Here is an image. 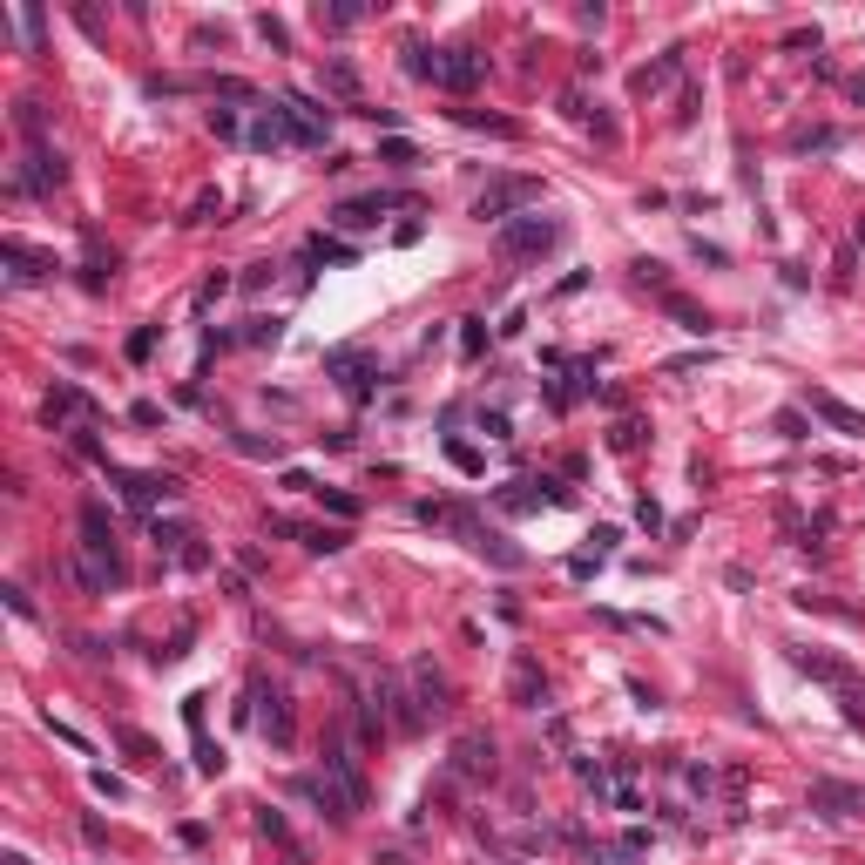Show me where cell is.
Wrapping results in <instances>:
<instances>
[{"instance_id":"obj_4","label":"cell","mask_w":865,"mask_h":865,"mask_svg":"<svg viewBox=\"0 0 865 865\" xmlns=\"http://www.w3.org/2000/svg\"><path fill=\"white\" fill-rule=\"evenodd\" d=\"M284 115H291V142L325 149V136H332V109H318L311 95H284Z\"/></svg>"},{"instance_id":"obj_8","label":"cell","mask_w":865,"mask_h":865,"mask_svg":"<svg viewBox=\"0 0 865 865\" xmlns=\"http://www.w3.org/2000/svg\"><path fill=\"white\" fill-rule=\"evenodd\" d=\"M115 487H122L129 507H163L176 494V480H163V474H115Z\"/></svg>"},{"instance_id":"obj_25","label":"cell","mask_w":865,"mask_h":865,"mask_svg":"<svg viewBox=\"0 0 865 865\" xmlns=\"http://www.w3.org/2000/svg\"><path fill=\"white\" fill-rule=\"evenodd\" d=\"M379 163H392V169H413V163H419V149H413V142H386V149H379Z\"/></svg>"},{"instance_id":"obj_11","label":"cell","mask_w":865,"mask_h":865,"mask_svg":"<svg viewBox=\"0 0 865 865\" xmlns=\"http://www.w3.org/2000/svg\"><path fill=\"white\" fill-rule=\"evenodd\" d=\"M507 690H514V703H521V710H541V703H548V683H541V670H534L528 656H514V670H507Z\"/></svg>"},{"instance_id":"obj_7","label":"cell","mask_w":865,"mask_h":865,"mask_svg":"<svg viewBox=\"0 0 865 865\" xmlns=\"http://www.w3.org/2000/svg\"><path fill=\"white\" fill-rule=\"evenodd\" d=\"M413 703H419V717H447V703H453V690H447V676L433 670V663H413Z\"/></svg>"},{"instance_id":"obj_35","label":"cell","mask_w":865,"mask_h":865,"mask_svg":"<svg viewBox=\"0 0 865 865\" xmlns=\"http://www.w3.org/2000/svg\"><path fill=\"white\" fill-rule=\"evenodd\" d=\"M372 865H406V859H399V852H379V859H372Z\"/></svg>"},{"instance_id":"obj_16","label":"cell","mask_w":865,"mask_h":865,"mask_svg":"<svg viewBox=\"0 0 865 865\" xmlns=\"http://www.w3.org/2000/svg\"><path fill=\"white\" fill-rule=\"evenodd\" d=\"M811 805H825V818H852V811H865V798L825 778V784H811Z\"/></svg>"},{"instance_id":"obj_26","label":"cell","mask_w":865,"mask_h":865,"mask_svg":"<svg viewBox=\"0 0 865 865\" xmlns=\"http://www.w3.org/2000/svg\"><path fill=\"white\" fill-rule=\"evenodd\" d=\"M318 501L332 507L338 521H352V514H359V501H352V494H338V487H318Z\"/></svg>"},{"instance_id":"obj_3","label":"cell","mask_w":865,"mask_h":865,"mask_svg":"<svg viewBox=\"0 0 865 865\" xmlns=\"http://www.w3.org/2000/svg\"><path fill=\"white\" fill-rule=\"evenodd\" d=\"M541 203V183L534 176H514V183H494V190H480L474 217H494V224H514V210H528Z\"/></svg>"},{"instance_id":"obj_5","label":"cell","mask_w":865,"mask_h":865,"mask_svg":"<svg viewBox=\"0 0 865 865\" xmlns=\"http://www.w3.org/2000/svg\"><path fill=\"white\" fill-rule=\"evenodd\" d=\"M453 778H494V737L487 730H467L453 744Z\"/></svg>"},{"instance_id":"obj_1","label":"cell","mask_w":865,"mask_h":865,"mask_svg":"<svg viewBox=\"0 0 865 865\" xmlns=\"http://www.w3.org/2000/svg\"><path fill=\"white\" fill-rule=\"evenodd\" d=\"M325 784H332V798L345 805V818L365 811V771H359V757H352V744H332V751H325Z\"/></svg>"},{"instance_id":"obj_13","label":"cell","mask_w":865,"mask_h":865,"mask_svg":"<svg viewBox=\"0 0 865 865\" xmlns=\"http://www.w3.org/2000/svg\"><path fill=\"white\" fill-rule=\"evenodd\" d=\"M0 257L14 264V278H21V284H28V278H48V271H55V257H48V251H28L21 237H7V244H0Z\"/></svg>"},{"instance_id":"obj_10","label":"cell","mask_w":865,"mask_h":865,"mask_svg":"<svg viewBox=\"0 0 865 865\" xmlns=\"http://www.w3.org/2000/svg\"><path fill=\"white\" fill-rule=\"evenodd\" d=\"M555 501H568V487H555V480H514L501 494V507H514V514L521 507H555Z\"/></svg>"},{"instance_id":"obj_32","label":"cell","mask_w":865,"mask_h":865,"mask_svg":"<svg viewBox=\"0 0 865 865\" xmlns=\"http://www.w3.org/2000/svg\"><path fill=\"white\" fill-rule=\"evenodd\" d=\"M257 825H264V832H271V838H291V825H284V818H278V811H271V805L257 811Z\"/></svg>"},{"instance_id":"obj_19","label":"cell","mask_w":865,"mask_h":865,"mask_svg":"<svg viewBox=\"0 0 865 865\" xmlns=\"http://www.w3.org/2000/svg\"><path fill=\"white\" fill-rule=\"evenodd\" d=\"M386 203H392V196H359V203H338L332 217H338L345 230H365V224H379V210H386Z\"/></svg>"},{"instance_id":"obj_15","label":"cell","mask_w":865,"mask_h":865,"mask_svg":"<svg viewBox=\"0 0 865 865\" xmlns=\"http://www.w3.org/2000/svg\"><path fill=\"white\" fill-rule=\"evenodd\" d=\"M48 419H55V426H61V419H82V426H88V419H95V399L75 392V386H55V392H48Z\"/></svg>"},{"instance_id":"obj_23","label":"cell","mask_w":865,"mask_h":865,"mask_svg":"<svg viewBox=\"0 0 865 865\" xmlns=\"http://www.w3.org/2000/svg\"><path fill=\"white\" fill-rule=\"evenodd\" d=\"M676 68H683V55H663V61H649V68H642V75H636V88H642V95H649V88L676 82Z\"/></svg>"},{"instance_id":"obj_29","label":"cell","mask_w":865,"mask_h":865,"mask_svg":"<svg viewBox=\"0 0 865 865\" xmlns=\"http://www.w3.org/2000/svg\"><path fill=\"white\" fill-rule=\"evenodd\" d=\"M0 595H7V609H14V615H34V602H28V588H21V582H7Z\"/></svg>"},{"instance_id":"obj_9","label":"cell","mask_w":865,"mask_h":865,"mask_svg":"<svg viewBox=\"0 0 865 865\" xmlns=\"http://www.w3.org/2000/svg\"><path fill=\"white\" fill-rule=\"evenodd\" d=\"M480 75H487V61H480L474 48H447V55H440V88H474Z\"/></svg>"},{"instance_id":"obj_30","label":"cell","mask_w":865,"mask_h":865,"mask_svg":"<svg viewBox=\"0 0 865 865\" xmlns=\"http://www.w3.org/2000/svg\"><path fill=\"white\" fill-rule=\"evenodd\" d=\"M480 345H487V332H480V318H467V332H460V352H467V359H474Z\"/></svg>"},{"instance_id":"obj_27","label":"cell","mask_w":865,"mask_h":865,"mask_svg":"<svg viewBox=\"0 0 865 865\" xmlns=\"http://www.w3.org/2000/svg\"><path fill=\"white\" fill-rule=\"evenodd\" d=\"M224 291H230V278H224V271H217V278H203V291H196V311H210L217 298H224Z\"/></svg>"},{"instance_id":"obj_18","label":"cell","mask_w":865,"mask_h":865,"mask_svg":"<svg viewBox=\"0 0 865 865\" xmlns=\"http://www.w3.org/2000/svg\"><path fill=\"white\" fill-rule=\"evenodd\" d=\"M271 534H298L311 555H338V548H345V534H338V528H298V521H271Z\"/></svg>"},{"instance_id":"obj_14","label":"cell","mask_w":865,"mask_h":865,"mask_svg":"<svg viewBox=\"0 0 865 865\" xmlns=\"http://www.w3.org/2000/svg\"><path fill=\"white\" fill-rule=\"evenodd\" d=\"M805 406H811L818 419H832L838 433H865V413H859V406H845V399H832V392H811Z\"/></svg>"},{"instance_id":"obj_31","label":"cell","mask_w":865,"mask_h":865,"mask_svg":"<svg viewBox=\"0 0 865 865\" xmlns=\"http://www.w3.org/2000/svg\"><path fill=\"white\" fill-rule=\"evenodd\" d=\"M447 453H453V467H467V474H480V453H474V447H460V440H447Z\"/></svg>"},{"instance_id":"obj_12","label":"cell","mask_w":865,"mask_h":865,"mask_svg":"<svg viewBox=\"0 0 865 865\" xmlns=\"http://www.w3.org/2000/svg\"><path fill=\"white\" fill-rule=\"evenodd\" d=\"M791 663H798L805 676H818V683H832V690H845V697H852V670H845V663L818 656V649H791Z\"/></svg>"},{"instance_id":"obj_6","label":"cell","mask_w":865,"mask_h":865,"mask_svg":"<svg viewBox=\"0 0 865 865\" xmlns=\"http://www.w3.org/2000/svg\"><path fill=\"white\" fill-rule=\"evenodd\" d=\"M61 176H68V163H61V156H48V149H34L28 163L14 169V190H28V196H48V190H61Z\"/></svg>"},{"instance_id":"obj_17","label":"cell","mask_w":865,"mask_h":865,"mask_svg":"<svg viewBox=\"0 0 865 865\" xmlns=\"http://www.w3.org/2000/svg\"><path fill=\"white\" fill-rule=\"evenodd\" d=\"M251 142H257V149H284V142H291V115H284V102L251 122Z\"/></svg>"},{"instance_id":"obj_28","label":"cell","mask_w":865,"mask_h":865,"mask_svg":"<svg viewBox=\"0 0 865 865\" xmlns=\"http://www.w3.org/2000/svg\"><path fill=\"white\" fill-rule=\"evenodd\" d=\"M278 332H284L278 318H251V332H244V338H251V345H278Z\"/></svg>"},{"instance_id":"obj_33","label":"cell","mask_w":865,"mask_h":865,"mask_svg":"<svg viewBox=\"0 0 865 865\" xmlns=\"http://www.w3.org/2000/svg\"><path fill=\"white\" fill-rule=\"evenodd\" d=\"M14 122H21L28 136H41V109H34V102H21V109H14Z\"/></svg>"},{"instance_id":"obj_34","label":"cell","mask_w":865,"mask_h":865,"mask_svg":"<svg viewBox=\"0 0 865 865\" xmlns=\"http://www.w3.org/2000/svg\"><path fill=\"white\" fill-rule=\"evenodd\" d=\"M311 257H332V264H345L352 251H345V244H332V237H318V244H311Z\"/></svg>"},{"instance_id":"obj_21","label":"cell","mask_w":865,"mask_h":865,"mask_svg":"<svg viewBox=\"0 0 865 865\" xmlns=\"http://www.w3.org/2000/svg\"><path fill=\"white\" fill-rule=\"evenodd\" d=\"M325 372H338L352 392H365V359L359 352H325Z\"/></svg>"},{"instance_id":"obj_24","label":"cell","mask_w":865,"mask_h":865,"mask_svg":"<svg viewBox=\"0 0 865 865\" xmlns=\"http://www.w3.org/2000/svg\"><path fill=\"white\" fill-rule=\"evenodd\" d=\"M663 305H670V318H676V325H690V332H710V318H703V311L690 305V298H676V291H670Z\"/></svg>"},{"instance_id":"obj_2","label":"cell","mask_w":865,"mask_h":865,"mask_svg":"<svg viewBox=\"0 0 865 865\" xmlns=\"http://www.w3.org/2000/svg\"><path fill=\"white\" fill-rule=\"evenodd\" d=\"M561 244V224L555 217H514V224H501V251L507 257H541Z\"/></svg>"},{"instance_id":"obj_22","label":"cell","mask_w":865,"mask_h":865,"mask_svg":"<svg viewBox=\"0 0 865 865\" xmlns=\"http://www.w3.org/2000/svg\"><path fill=\"white\" fill-rule=\"evenodd\" d=\"M149 541H156V548H169V555H190L183 541H196V534H190V528H176V521H149Z\"/></svg>"},{"instance_id":"obj_20","label":"cell","mask_w":865,"mask_h":865,"mask_svg":"<svg viewBox=\"0 0 865 865\" xmlns=\"http://www.w3.org/2000/svg\"><path fill=\"white\" fill-rule=\"evenodd\" d=\"M257 724H264V737H271V744H278V751H284V744H291V703H284L278 690H271V710H264Z\"/></svg>"}]
</instances>
